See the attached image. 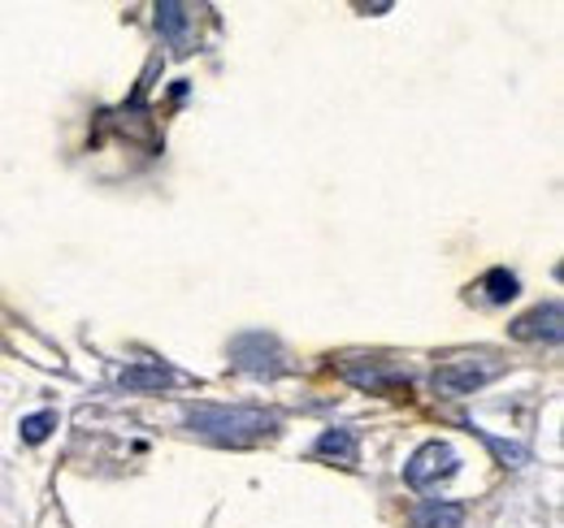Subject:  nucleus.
Returning a JSON list of instances; mask_svg holds the SVG:
<instances>
[{
	"mask_svg": "<svg viewBox=\"0 0 564 528\" xmlns=\"http://www.w3.org/2000/svg\"><path fill=\"white\" fill-rule=\"evenodd\" d=\"M187 425L217 447H252L261 438H274L279 416H270L261 407H213V403H205V407L187 411Z\"/></svg>",
	"mask_w": 564,
	"mask_h": 528,
	"instance_id": "nucleus-1",
	"label": "nucleus"
},
{
	"mask_svg": "<svg viewBox=\"0 0 564 528\" xmlns=\"http://www.w3.org/2000/svg\"><path fill=\"white\" fill-rule=\"evenodd\" d=\"M499 360L491 355H465V360H447L443 369H434V391L447 398H460V395H474L482 391L491 377H499Z\"/></svg>",
	"mask_w": 564,
	"mask_h": 528,
	"instance_id": "nucleus-2",
	"label": "nucleus"
},
{
	"mask_svg": "<svg viewBox=\"0 0 564 528\" xmlns=\"http://www.w3.org/2000/svg\"><path fill=\"white\" fill-rule=\"evenodd\" d=\"M456 468H460V455H456L447 442H425L422 451L404 463V481H409L413 490H430V485L456 476Z\"/></svg>",
	"mask_w": 564,
	"mask_h": 528,
	"instance_id": "nucleus-3",
	"label": "nucleus"
},
{
	"mask_svg": "<svg viewBox=\"0 0 564 528\" xmlns=\"http://www.w3.org/2000/svg\"><path fill=\"white\" fill-rule=\"evenodd\" d=\"M512 338H521V342H539V338L556 342L561 338V304H543V308L517 317L512 321Z\"/></svg>",
	"mask_w": 564,
	"mask_h": 528,
	"instance_id": "nucleus-4",
	"label": "nucleus"
},
{
	"mask_svg": "<svg viewBox=\"0 0 564 528\" xmlns=\"http://www.w3.org/2000/svg\"><path fill=\"white\" fill-rule=\"evenodd\" d=\"M170 382H187V377L165 369V364H135V369L118 373V386H127V391H156V386H170Z\"/></svg>",
	"mask_w": 564,
	"mask_h": 528,
	"instance_id": "nucleus-5",
	"label": "nucleus"
},
{
	"mask_svg": "<svg viewBox=\"0 0 564 528\" xmlns=\"http://www.w3.org/2000/svg\"><path fill=\"white\" fill-rule=\"evenodd\" d=\"M313 455H317V460H335V463H344V468H352L356 463V433L352 429H326V433L317 438Z\"/></svg>",
	"mask_w": 564,
	"mask_h": 528,
	"instance_id": "nucleus-6",
	"label": "nucleus"
},
{
	"mask_svg": "<svg viewBox=\"0 0 564 528\" xmlns=\"http://www.w3.org/2000/svg\"><path fill=\"white\" fill-rule=\"evenodd\" d=\"M413 525L417 528H460L465 525V507H460V503H438V498H430V503H422V507L413 512Z\"/></svg>",
	"mask_w": 564,
	"mask_h": 528,
	"instance_id": "nucleus-7",
	"label": "nucleus"
},
{
	"mask_svg": "<svg viewBox=\"0 0 564 528\" xmlns=\"http://www.w3.org/2000/svg\"><path fill=\"white\" fill-rule=\"evenodd\" d=\"M156 26L165 31V40L174 44V53H187V9L183 4H161L156 9Z\"/></svg>",
	"mask_w": 564,
	"mask_h": 528,
	"instance_id": "nucleus-8",
	"label": "nucleus"
},
{
	"mask_svg": "<svg viewBox=\"0 0 564 528\" xmlns=\"http://www.w3.org/2000/svg\"><path fill=\"white\" fill-rule=\"evenodd\" d=\"M482 286H487V299H491V304H508V299L517 295V277H512V273H503V268L487 273V282H482Z\"/></svg>",
	"mask_w": 564,
	"mask_h": 528,
	"instance_id": "nucleus-9",
	"label": "nucleus"
},
{
	"mask_svg": "<svg viewBox=\"0 0 564 528\" xmlns=\"http://www.w3.org/2000/svg\"><path fill=\"white\" fill-rule=\"evenodd\" d=\"M53 425H57V416H53V411H40V416L22 420V438H26V442H44Z\"/></svg>",
	"mask_w": 564,
	"mask_h": 528,
	"instance_id": "nucleus-10",
	"label": "nucleus"
}]
</instances>
